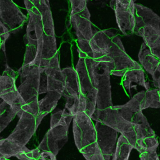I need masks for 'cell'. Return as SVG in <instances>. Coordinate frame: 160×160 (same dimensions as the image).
<instances>
[{
  "label": "cell",
  "mask_w": 160,
  "mask_h": 160,
  "mask_svg": "<svg viewBox=\"0 0 160 160\" xmlns=\"http://www.w3.org/2000/svg\"><path fill=\"white\" fill-rule=\"evenodd\" d=\"M130 122L134 124L136 133V143L156 137L155 132L150 126L147 118L144 115L142 110L134 113Z\"/></svg>",
  "instance_id": "obj_19"
},
{
  "label": "cell",
  "mask_w": 160,
  "mask_h": 160,
  "mask_svg": "<svg viewBox=\"0 0 160 160\" xmlns=\"http://www.w3.org/2000/svg\"><path fill=\"white\" fill-rule=\"evenodd\" d=\"M28 12L29 18L24 37L25 43L26 45L30 44L37 46L38 40L44 33L42 17L38 12Z\"/></svg>",
  "instance_id": "obj_18"
},
{
  "label": "cell",
  "mask_w": 160,
  "mask_h": 160,
  "mask_svg": "<svg viewBox=\"0 0 160 160\" xmlns=\"http://www.w3.org/2000/svg\"><path fill=\"white\" fill-rule=\"evenodd\" d=\"M0 17L1 22L13 33L22 29L28 20L12 0L0 1Z\"/></svg>",
  "instance_id": "obj_12"
},
{
  "label": "cell",
  "mask_w": 160,
  "mask_h": 160,
  "mask_svg": "<svg viewBox=\"0 0 160 160\" xmlns=\"http://www.w3.org/2000/svg\"><path fill=\"white\" fill-rule=\"evenodd\" d=\"M70 21L76 32L78 39H84L89 41L93 36L91 14L87 7L86 0H71Z\"/></svg>",
  "instance_id": "obj_8"
},
{
  "label": "cell",
  "mask_w": 160,
  "mask_h": 160,
  "mask_svg": "<svg viewBox=\"0 0 160 160\" xmlns=\"http://www.w3.org/2000/svg\"><path fill=\"white\" fill-rule=\"evenodd\" d=\"M56 156L49 152H41L40 158L41 160H56Z\"/></svg>",
  "instance_id": "obj_35"
},
{
  "label": "cell",
  "mask_w": 160,
  "mask_h": 160,
  "mask_svg": "<svg viewBox=\"0 0 160 160\" xmlns=\"http://www.w3.org/2000/svg\"><path fill=\"white\" fill-rule=\"evenodd\" d=\"M33 5L41 15L44 32L46 35L55 36V27L49 1L46 0H32Z\"/></svg>",
  "instance_id": "obj_21"
},
{
  "label": "cell",
  "mask_w": 160,
  "mask_h": 160,
  "mask_svg": "<svg viewBox=\"0 0 160 160\" xmlns=\"http://www.w3.org/2000/svg\"><path fill=\"white\" fill-rule=\"evenodd\" d=\"M68 126H56L50 128L38 148L41 152H49L57 156L68 141Z\"/></svg>",
  "instance_id": "obj_14"
},
{
  "label": "cell",
  "mask_w": 160,
  "mask_h": 160,
  "mask_svg": "<svg viewBox=\"0 0 160 160\" xmlns=\"http://www.w3.org/2000/svg\"><path fill=\"white\" fill-rule=\"evenodd\" d=\"M40 155H39V156H37V157H36V158L33 160H41V158H40Z\"/></svg>",
  "instance_id": "obj_36"
},
{
  "label": "cell",
  "mask_w": 160,
  "mask_h": 160,
  "mask_svg": "<svg viewBox=\"0 0 160 160\" xmlns=\"http://www.w3.org/2000/svg\"><path fill=\"white\" fill-rule=\"evenodd\" d=\"M48 92V79L47 75L44 72L40 74L39 95Z\"/></svg>",
  "instance_id": "obj_33"
},
{
  "label": "cell",
  "mask_w": 160,
  "mask_h": 160,
  "mask_svg": "<svg viewBox=\"0 0 160 160\" xmlns=\"http://www.w3.org/2000/svg\"><path fill=\"white\" fill-rule=\"evenodd\" d=\"M35 66L22 67L18 73L21 77V84L18 88L19 92L26 103L38 112L40 74L43 72Z\"/></svg>",
  "instance_id": "obj_4"
},
{
  "label": "cell",
  "mask_w": 160,
  "mask_h": 160,
  "mask_svg": "<svg viewBox=\"0 0 160 160\" xmlns=\"http://www.w3.org/2000/svg\"><path fill=\"white\" fill-rule=\"evenodd\" d=\"M93 77L98 90L97 108L106 109L113 106L112 99L110 69L105 62L92 61Z\"/></svg>",
  "instance_id": "obj_6"
},
{
  "label": "cell",
  "mask_w": 160,
  "mask_h": 160,
  "mask_svg": "<svg viewBox=\"0 0 160 160\" xmlns=\"http://www.w3.org/2000/svg\"><path fill=\"white\" fill-rule=\"evenodd\" d=\"M91 118L96 122L103 123L120 133L135 149L136 136L134 124L126 120L113 106L102 110L96 108Z\"/></svg>",
  "instance_id": "obj_3"
},
{
  "label": "cell",
  "mask_w": 160,
  "mask_h": 160,
  "mask_svg": "<svg viewBox=\"0 0 160 160\" xmlns=\"http://www.w3.org/2000/svg\"><path fill=\"white\" fill-rule=\"evenodd\" d=\"M44 72L48 79V92H56L62 95L65 88V78L60 68L59 54L52 59Z\"/></svg>",
  "instance_id": "obj_17"
},
{
  "label": "cell",
  "mask_w": 160,
  "mask_h": 160,
  "mask_svg": "<svg viewBox=\"0 0 160 160\" xmlns=\"http://www.w3.org/2000/svg\"><path fill=\"white\" fill-rule=\"evenodd\" d=\"M58 54L55 36H50L43 33L38 42L36 58L32 64L44 72L52 59Z\"/></svg>",
  "instance_id": "obj_15"
},
{
  "label": "cell",
  "mask_w": 160,
  "mask_h": 160,
  "mask_svg": "<svg viewBox=\"0 0 160 160\" xmlns=\"http://www.w3.org/2000/svg\"><path fill=\"white\" fill-rule=\"evenodd\" d=\"M62 70L65 78V88L62 96L66 99L65 108L75 116L79 112L81 91L78 77L76 69L68 67Z\"/></svg>",
  "instance_id": "obj_11"
},
{
  "label": "cell",
  "mask_w": 160,
  "mask_h": 160,
  "mask_svg": "<svg viewBox=\"0 0 160 160\" xmlns=\"http://www.w3.org/2000/svg\"><path fill=\"white\" fill-rule=\"evenodd\" d=\"M95 127L97 142L105 160H113L118 132L100 122H96Z\"/></svg>",
  "instance_id": "obj_13"
},
{
  "label": "cell",
  "mask_w": 160,
  "mask_h": 160,
  "mask_svg": "<svg viewBox=\"0 0 160 160\" xmlns=\"http://www.w3.org/2000/svg\"><path fill=\"white\" fill-rule=\"evenodd\" d=\"M149 74L152 76L154 86L158 89L160 96V62L151 70Z\"/></svg>",
  "instance_id": "obj_32"
},
{
  "label": "cell",
  "mask_w": 160,
  "mask_h": 160,
  "mask_svg": "<svg viewBox=\"0 0 160 160\" xmlns=\"http://www.w3.org/2000/svg\"><path fill=\"white\" fill-rule=\"evenodd\" d=\"M134 149L125 137L120 135L118 139L113 160H129L131 151Z\"/></svg>",
  "instance_id": "obj_25"
},
{
  "label": "cell",
  "mask_w": 160,
  "mask_h": 160,
  "mask_svg": "<svg viewBox=\"0 0 160 160\" xmlns=\"http://www.w3.org/2000/svg\"><path fill=\"white\" fill-rule=\"evenodd\" d=\"M135 2L133 0H114L110 2V6L115 12L118 26L126 36L134 33Z\"/></svg>",
  "instance_id": "obj_10"
},
{
  "label": "cell",
  "mask_w": 160,
  "mask_h": 160,
  "mask_svg": "<svg viewBox=\"0 0 160 160\" xmlns=\"http://www.w3.org/2000/svg\"><path fill=\"white\" fill-rule=\"evenodd\" d=\"M73 118V115L65 109L52 113L50 118V128L60 125L69 127Z\"/></svg>",
  "instance_id": "obj_27"
},
{
  "label": "cell",
  "mask_w": 160,
  "mask_h": 160,
  "mask_svg": "<svg viewBox=\"0 0 160 160\" xmlns=\"http://www.w3.org/2000/svg\"><path fill=\"white\" fill-rule=\"evenodd\" d=\"M79 58L76 65L81 91L79 112H84L91 117L97 108L98 90L93 77L92 61Z\"/></svg>",
  "instance_id": "obj_2"
},
{
  "label": "cell",
  "mask_w": 160,
  "mask_h": 160,
  "mask_svg": "<svg viewBox=\"0 0 160 160\" xmlns=\"http://www.w3.org/2000/svg\"><path fill=\"white\" fill-rule=\"evenodd\" d=\"M37 50V46L30 44H27L22 67L31 65L33 63L36 58Z\"/></svg>",
  "instance_id": "obj_29"
},
{
  "label": "cell",
  "mask_w": 160,
  "mask_h": 160,
  "mask_svg": "<svg viewBox=\"0 0 160 160\" xmlns=\"http://www.w3.org/2000/svg\"><path fill=\"white\" fill-rule=\"evenodd\" d=\"M38 113L31 108L23 112L15 128L7 139L21 148L25 147L43 119Z\"/></svg>",
  "instance_id": "obj_7"
},
{
  "label": "cell",
  "mask_w": 160,
  "mask_h": 160,
  "mask_svg": "<svg viewBox=\"0 0 160 160\" xmlns=\"http://www.w3.org/2000/svg\"><path fill=\"white\" fill-rule=\"evenodd\" d=\"M40 153L41 151L38 148L31 150L25 146L16 157L20 160H33Z\"/></svg>",
  "instance_id": "obj_30"
},
{
  "label": "cell",
  "mask_w": 160,
  "mask_h": 160,
  "mask_svg": "<svg viewBox=\"0 0 160 160\" xmlns=\"http://www.w3.org/2000/svg\"><path fill=\"white\" fill-rule=\"evenodd\" d=\"M138 94L140 108L142 111L148 108H160V96L158 89L142 91Z\"/></svg>",
  "instance_id": "obj_24"
},
{
  "label": "cell",
  "mask_w": 160,
  "mask_h": 160,
  "mask_svg": "<svg viewBox=\"0 0 160 160\" xmlns=\"http://www.w3.org/2000/svg\"><path fill=\"white\" fill-rule=\"evenodd\" d=\"M6 67L0 77V97L12 107L20 118L23 112L31 107L26 103L16 85V73L8 64Z\"/></svg>",
  "instance_id": "obj_5"
},
{
  "label": "cell",
  "mask_w": 160,
  "mask_h": 160,
  "mask_svg": "<svg viewBox=\"0 0 160 160\" xmlns=\"http://www.w3.org/2000/svg\"><path fill=\"white\" fill-rule=\"evenodd\" d=\"M141 37L153 55L160 62V32L152 27H147L142 31Z\"/></svg>",
  "instance_id": "obj_22"
},
{
  "label": "cell",
  "mask_w": 160,
  "mask_h": 160,
  "mask_svg": "<svg viewBox=\"0 0 160 160\" xmlns=\"http://www.w3.org/2000/svg\"><path fill=\"white\" fill-rule=\"evenodd\" d=\"M0 30H1L0 46H1V49L4 52L6 55V42L9 37L10 31L2 22H0Z\"/></svg>",
  "instance_id": "obj_31"
},
{
  "label": "cell",
  "mask_w": 160,
  "mask_h": 160,
  "mask_svg": "<svg viewBox=\"0 0 160 160\" xmlns=\"http://www.w3.org/2000/svg\"><path fill=\"white\" fill-rule=\"evenodd\" d=\"M141 160H159L157 150L148 151L140 154Z\"/></svg>",
  "instance_id": "obj_34"
},
{
  "label": "cell",
  "mask_w": 160,
  "mask_h": 160,
  "mask_svg": "<svg viewBox=\"0 0 160 160\" xmlns=\"http://www.w3.org/2000/svg\"><path fill=\"white\" fill-rule=\"evenodd\" d=\"M133 83L144 87L146 91L150 90V83L146 82L145 73L142 66L128 70L123 76L122 85L129 92L130 96H131V89L133 88Z\"/></svg>",
  "instance_id": "obj_20"
},
{
  "label": "cell",
  "mask_w": 160,
  "mask_h": 160,
  "mask_svg": "<svg viewBox=\"0 0 160 160\" xmlns=\"http://www.w3.org/2000/svg\"><path fill=\"white\" fill-rule=\"evenodd\" d=\"M77 43L79 58L93 59V53L89 41L84 39H78Z\"/></svg>",
  "instance_id": "obj_28"
},
{
  "label": "cell",
  "mask_w": 160,
  "mask_h": 160,
  "mask_svg": "<svg viewBox=\"0 0 160 160\" xmlns=\"http://www.w3.org/2000/svg\"><path fill=\"white\" fill-rule=\"evenodd\" d=\"M0 104V131L2 132L11 122L15 116L16 112L10 105L2 100Z\"/></svg>",
  "instance_id": "obj_26"
},
{
  "label": "cell",
  "mask_w": 160,
  "mask_h": 160,
  "mask_svg": "<svg viewBox=\"0 0 160 160\" xmlns=\"http://www.w3.org/2000/svg\"><path fill=\"white\" fill-rule=\"evenodd\" d=\"M73 133L79 151L97 142L96 131L91 118L84 112H78L73 119Z\"/></svg>",
  "instance_id": "obj_9"
},
{
  "label": "cell",
  "mask_w": 160,
  "mask_h": 160,
  "mask_svg": "<svg viewBox=\"0 0 160 160\" xmlns=\"http://www.w3.org/2000/svg\"><path fill=\"white\" fill-rule=\"evenodd\" d=\"M89 43L94 60L107 63L111 75L123 77L128 70L141 66L128 56L120 38L110 30L95 32Z\"/></svg>",
  "instance_id": "obj_1"
},
{
  "label": "cell",
  "mask_w": 160,
  "mask_h": 160,
  "mask_svg": "<svg viewBox=\"0 0 160 160\" xmlns=\"http://www.w3.org/2000/svg\"><path fill=\"white\" fill-rule=\"evenodd\" d=\"M62 96L56 92H48L44 98L38 101V116L43 119L46 115L54 110Z\"/></svg>",
  "instance_id": "obj_23"
},
{
  "label": "cell",
  "mask_w": 160,
  "mask_h": 160,
  "mask_svg": "<svg viewBox=\"0 0 160 160\" xmlns=\"http://www.w3.org/2000/svg\"><path fill=\"white\" fill-rule=\"evenodd\" d=\"M135 25L134 33L141 37L147 27H152L160 32V17L152 9L135 3Z\"/></svg>",
  "instance_id": "obj_16"
}]
</instances>
